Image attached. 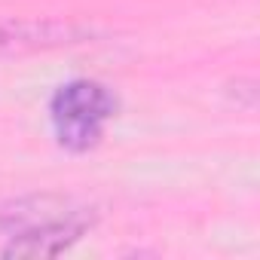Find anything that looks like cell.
Wrapping results in <instances>:
<instances>
[{"label": "cell", "mask_w": 260, "mask_h": 260, "mask_svg": "<svg viewBox=\"0 0 260 260\" xmlns=\"http://www.w3.org/2000/svg\"><path fill=\"white\" fill-rule=\"evenodd\" d=\"M83 31L71 25L55 22H7L0 25V55L4 52H22V49H40V46H58L74 43Z\"/></svg>", "instance_id": "obj_2"}, {"label": "cell", "mask_w": 260, "mask_h": 260, "mask_svg": "<svg viewBox=\"0 0 260 260\" xmlns=\"http://www.w3.org/2000/svg\"><path fill=\"white\" fill-rule=\"evenodd\" d=\"M116 116V95L98 80H71L49 101L55 141L71 153H86L101 144L107 122Z\"/></svg>", "instance_id": "obj_1"}]
</instances>
